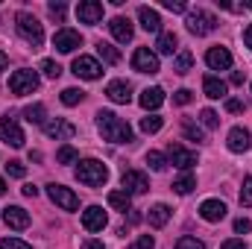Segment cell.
I'll use <instances>...</instances> for the list:
<instances>
[{
  "label": "cell",
  "instance_id": "cell-1",
  "mask_svg": "<svg viewBox=\"0 0 252 249\" xmlns=\"http://www.w3.org/2000/svg\"><path fill=\"white\" fill-rule=\"evenodd\" d=\"M97 126H100L103 138L112 141V144H129V141H132L129 124H124L115 112H100V115H97Z\"/></svg>",
  "mask_w": 252,
  "mask_h": 249
},
{
  "label": "cell",
  "instance_id": "cell-2",
  "mask_svg": "<svg viewBox=\"0 0 252 249\" xmlns=\"http://www.w3.org/2000/svg\"><path fill=\"white\" fill-rule=\"evenodd\" d=\"M76 179H79L82 185H88V187H100V185H106V179H109V167H106L103 161H97V158L79 161Z\"/></svg>",
  "mask_w": 252,
  "mask_h": 249
},
{
  "label": "cell",
  "instance_id": "cell-3",
  "mask_svg": "<svg viewBox=\"0 0 252 249\" xmlns=\"http://www.w3.org/2000/svg\"><path fill=\"white\" fill-rule=\"evenodd\" d=\"M15 21H18V32H21V38H24L27 44H32V50L44 44V30H41V24H38L35 15H30V12H18Z\"/></svg>",
  "mask_w": 252,
  "mask_h": 249
},
{
  "label": "cell",
  "instance_id": "cell-4",
  "mask_svg": "<svg viewBox=\"0 0 252 249\" xmlns=\"http://www.w3.org/2000/svg\"><path fill=\"white\" fill-rule=\"evenodd\" d=\"M38 85H41V79H38V73H35V70H15V73L9 76V91H12L15 97L32 94Z\"/></svg>",
  "mask_w": 252,
  "mask_h": 249
},
{
  "label": "cell",
  "instance_id": "cell-5",
  "mask_svg": "<svg viewBox=\"0 0 252 249\" xmlns=\"http://www.w3.org/2000/svg\"><path fill=\"white\" fill-rule=\"evenodd\" d=\"M188 30L193 35H208V32H214L217 30V18L211 15V12H205V9H193L188 12Z\"/></svg>",
  "mask_w": 252,
  "mask_h": 249
},
{
  "label": "cell",
  "instance_id": "cell-6",
  "mask_svg": "<svg viewBox=\"0 0 252 249\" xmlns=\"http://www.w3.org/2000/svg\"><path fill=\"white\" fill-rule=\"evenodd\" d=\"M47 193H50V199L59 205V208H64V211H76L79 208V199H76V193L70 190V187H64V185H47Z\"/></svg>",
  "mask_w": 252,
  "mask_h": 249
},
{
  "label": "cell",
  "instance_id": "cell-7",
  "mask_svg": "<svg viewBox=\"0 0 252 249\" xmlns=\"http://www.w3.org/2000/svg\"><path fill=\"white\" fill-rule=\"evenodd\" d=\"M132 67L138 73H158V56L150 47H138L135 56H132Z\"/></svg>",
  "mask_w": 252,
  "mask_h": 249
},
{
  "label": "cell",
  "instance_id": "cell-8",
  "mask_svg": "<svg viewBox=\"0 0 252 249\" xmlns=\"http://www.w3.org/2000/svg\"><path fill=\"white\" fill-rule=\"evenodd\" d=\"M0 138L9 144V147H24V132H21V126L15 118H0Z\"/></svg>",
  "mask_w": 252,
  "mask_h": 249
},
{
  "label": "cell",
  "instance_id": "cell-9",
  "mask_svg": "<svg viewBox=\"0 0 252 249\" xmlns=\"http://www.w3.org/2000/svg\"><path fill=\"white\" fill-rule=\"evenodd\" d=\"M73 73H76L79 79H100L103 67H100L97 59H91V56H76V59H73Z\"/></svg>",
  "mask_w": 252,
  "mask_h": 249
},
{
  "label": "cell",
  "instance_id": "cell-10",
  "mask_svg": "<svg viewBox=\"0 0 252 249\" xmlns=\"http://www.w3.org/2000/svg\"><path fill=\"white\" fill-rule=\"evenodd\" d=\"M79 44H82V35H79L76 30H59V32L53 35V47H56L59 53H73Z\"/></svg>",
  "mask_w": 252,
  "mask_h": 249
},
{
  "label": "cell",
  "instance_id": "cell-11",
  "mask_svg": "<svg viewBox=\"0 0 252 249\" xmlns=\"http://www.w3.org/2000/svg\"><path fill=\"white\" fill-rule=\"evenodd\" d=\"M121 185L124 190L132 196V193H147V187H150V179L144 176V173H138V170H124V176H121Z\"/></svg>",
  "mask_w": 252,
  "mask_h": 249
},
{
  "label": "cell",
  "instance_id": "cell-12",
  "mask_svg": "<svg viewBox=\"0 0 252 249\" xmlns=\"http://www.w3.org/2000/svg\"><path fill=\"white\" fill-rule=\"evenodd\" d=\"M167 156H170V161H173L176 167H182L185 173H188L190 167L196 164V153H190V150H185L182 144H170V147H167Z\"/></svg>",
  "mask_w": 252,
  "mask_h": 249
},
{
  "label": "cell",
  "instance_id": "cell-13",
  "mask_svg": "<svg viewBox=\"0 0 252 249\" xmlns=\"http://www.w3.org/2000/svg\"><path fill=\"white\" fill-rule=\"evenodd\" d=\"M76 18H79L82 24H97V21H103V3H97V0H82V3L76 6Z\"/></svg>",
  "mask_w": 252,
  "mask_h": 249
},
{
  "label": "cell",
  "instance_id": "cell-14",
  "mask_svg": "<svg viewBox=\"0 0 252 249\" xmlns=\"http://www.w3.org/2000/svg\"><path fill=\"white\" fill-rule=\"evenodd\" d=\"M44 135H47V138H56V141H67V138L76 135V126L62 121V118H56V121L44 124Z\"/></svg>",
  "mask_w": 252,
  "mask_h": 249
},
{
  "label": "cell",
  "instance_id": "cell-15",
  "mask_svg": "<svg viewBox=\"0 0 252 249\" xmlns=\"http://www.w3.org/2000/svg\"><path fill=\"white\" fill-rule=\"evenodd\" d=\"M3 223L9 229H27L30 226V214L21 205H9V208H3Z\"/></svg>",
  "mask_w": 252,
  "mask_h": 249
},
{
  "label": "cell",
  "instance_id": "cell-16",
  "mask_svg": "<svg viewBox=\"0 0 252 249\" xmlns=\"http://www.w3.org/2000/svg\"><path fill=\"white\" fill-rule=\"evenodd\" d=\"M82 226H85L88 232H103V229H106V211H103L100 205L85 208V214H82Z\"/></svg>",
  "mask_w": 252,
  "mask_h": 249
},
{
  "label": "cell",
  "instance_id": "cell-17",
  "mask_svg": "<svg viewBox=\"0 0 252 249\" xmlns=\"http://www.w3.org/2000/svg\"><path fill=\"white\" fill-rule=\"evenodd\" d=\"M205 62L211 70H229L232 67V53L226 50V47H211L208 53H205Z\"/></svg>",
  "mask_w": 252,
  "mask_h": 249
},
{
  "label": "cell",
  "instance_id": "cell-18",
  "mask_svg": "<svg viewBox=\"0 0 252 249\" xmlns=\"http://www.w3.org/2000/svg\"><path fill=\"white\" fill-rule=\"evenodd\" d=\"M250 147H252L250 129H244V126H235V129L229 132V150H232V153H247Z\"/></svg>",
  "mask_w": 252,
  "mask_h": 249
},
{
  "label": "cell",
  "instance_id": "cell-19",
  "mask_svg": "<svg viewBox=\"0 0 252 249\" xmlns=\"http://www.w3.org/2000/svg\"><path fill=\"white\" fill-rule=\"evenodd\" d=\"M199 217L208 220V223H220V220L226 217V205H223L220 199H205V202L199 205Z\"/></svg>",
  "mask_w": 252,
  "mask_h": 249
},
{
  "label": "cell",
  "instance_id": "cell-20",
  "mask_svg": "<svg viewBox=\"0 0 252 249\" xmlns=\"http://www.w3.org/2000/svg\"><path fill=\"white\" fill-rule=\"evenodd\" d=\"M106 97H109L112 103H129V100H132V85L124 82V79H115V82H109Z\"/></svg>",
  "mask_w": 252,
  "mask_h": 249
},
{
  "label": "cell",
  "instance_id": "cell-21",
  "mask_svg": "<svg viewBox=\"0 0 252 249\" xmlns=\"http://www.w3.org/2000/svg\"><path fill=\"white\" fill-rule=\"evenodd\" d=\"M109 30H112V35L121 41V44H126V41H132V24H129V18H124V15H118V18H112L109 21Z\"/></svg>",
  "mask_w": 252,
  "mask_h": 249
},
{
  "label": "cell",
  "instance_id": "cell-22",
  "mask_svg": "<svg viewBox=\"0 0 252 249\" xmlns=\"http://www.w3.org/2000/svg\"><path fill=\"white\" fill-rule=\"evenodd\" d=\"M138 21H141V27H144L147 32H158V30H161V18H158V12L150 9V6H141V9H138Z\"/></svg>",
  "mask_w": 252,
  "mask_h": 249
},
{
  "label": "cell",
  "instance_id": "cell-23",
  "mask_svg": "<svg viewBox=\"0 0 252 249\" xmlns=\"http://www.w3.org/2000/svg\"><path fill=\"white\" fill-rule=\"evenodd\" d=\"M161 103H164V91H161V88H144V91H141V109L156 112Z\"/></svg>",
  "mask_w": 252,
  "mask_h": 249
},
{
  "label": "cell",
  "instance_id": "cell-24",
  "mask_svg": "<svg viewBox=\"0 0 252 249\" xmlns=\"http://www.w3.org/2000/svg\"><path fill=\"white\" fill-rule=\"evenodd\" d=\"M202 91H205V97L220 100V97H226V82L217 79V76H205V79H202Z\"/></svg>",
  "mask_w": 252,
  "mask_h": 249
},
{
  "label": "cell",
  "instance_id": "cell-25",
  "mask_svg": "<svg viewBox=\"0 0 252 249\" xmlns=\"http://www.w3.org/2000/svg\"><path fill=\"white\" fill-rule=\"evenodd\" d=\"M170 214H173V211H170V208H167L164 202H158V205H153V208H150V214H147V220H150V226H156V229H161V226H164V223L170 220Z\"/></svg>",
  "mask_w": 252,
  "mask_h": 249
},
{
  "label": "cell",
  "instance_id": "cell-26",
  "mask_svg": "<svg viewBox=\"0 0 252 249\" xmlns=\"http://www.w3.org/2000/svg\"><path fill=\"white\" fill-rule=\"evenodd\" d=\"M176 44H179V38H176L173 32H161L158 41H156V47H158L161 56H173V53H176Z\"/></svg>",
  "mask_w": 252,
  "mask_h": 249
},
{
  "label": "cell",
  "instance_id": "cell-27",
  "mask_svg": "<svg viewBox=\"0 0 252 249\" xmlns=\"http://www.w3.org/2000/svg\"><path fill=\"white\" fill-rule=\"evenodd\" d=\"M109 205L118 208V211H132V196L126 190H112L109 193Z\"/></svg>",
  "mask_w": 252,
  "mask_h": 249
},
{
  "label": "cell",
  "instance_id": "cell-28",
  "mask_svg": "<svg viewBox=\"0 0 252 249\" xmlns=\"http://www.w3.org/2000/svg\"><path fill=\"white\" fill-rule=\"evenodd\" d=\"M97 53H100V59H103L106 64H118V62H121V53H118L112 44H106V41H100V44H97Z\"/></svg>",
  "mask_w": 252,
  "mask_h": 249
},
{
  "label": "cell",
  "instance_id": "cell-29",
  "mask_svg": "<svg viewBox=\"0 0 252 249\" xmlns=\"http://www.w3.org/2000/svg\"><path fill=\"white\" fill-rule=\"evenodd\" d=\"M161 126H164V121H161L158 115H147V118H141V132H147V135L158 132Z\"/></svg>",
  "mask_w": 252,
  "mask_h": 249
},
{
  "label": "cell",
  "instance_id": "cell-30",
  "mask_svg": "<svg viewBox=\"0 0 252 249\" xmlns=\"http://www.w3.org/2000/svg\"><path fill=\"white\" fill-rule=\"evenodd\" d=\"M193 187H196V179H193L190 173H182V176L173 182V190H176V193H190Z\"/></svg>",
  "mask_w": 252,
  "mask_h": 249
},
{
  "label": "cell",
  "instance_id": "cell-31",
  "mask_svg": "<svg viewBox=\"0 0 252 249\" xmlns=\"http://www.w3.org/2000/svg\"><path fill=\"white\" fill-rule=\"evenodd\" d=\"M24 118H27L30 124H44V106H41V103L27 106V109H24Z\"/></svg>",
  "mask_w": 252,
  "mask_h": 249
},
{
  "label": "cell",
  "instance_id": "cell-32",
  "mask_svg": "<svg viewBox=\"0 0 252 249\" xmlns=\"http://www.w3.org/2000/svg\"><path fill=\"white\" fill-rule=\"evenodd\" d=\"M182 129H185V135H188V141H196V144H202L205 141V135H202V129L193 124V121H182Z\"/></svg>",
  "mask_w": 252,
  "mask_h": 249
},
{
  "label": "cell",
  "instance_id": "cell-33",
  "mask_svg": "<svg viewBox=\"0 0 252 249\" xmlns=\"http://www.w3.org/2000/svg\"><path fill=\"white\" fill-rule=\"evenodd\" d=\"M190 64H193V56H190L188 50H182V53L176 56V64H173V70H176V73H188Z\"/></svg>",
  "mask_w": 252,
  "mask_h": 249
},
{
  "label": "cell",
  "instance_id": "cell-34",
  "mask_svg": "<svg viewBox=\"0 0 252 249\" xmlns=\"http://www.w3.org/2000/svg\"><path fill=\"white\" fill-rule=\"evenodd\" d=\"M82 97H85V94H82L79 88H64L62 91V103L64 106H76V103H82Z\"/></svg>",
  "mask_w": 252,
  "mask_h": 249
},
{
  "label": "cell",
  "instance_id": "cell-35",
  "mask_svg": "<svg viewBox=\"0 0 252 249\" xmlns=\"http://www.w3.org/2000/svg\"><path fill=\"white\" fill-rule=\"evenodd\" d=\"M147 164H150L156 173H161V170L167 167V164H164V156H161V153H156V150H153V153H147Z\"/></svg>",
  "mask_w": 252,
  "mask_h": 249
},
{
  "label": "cell",
  "instance_id": "cell-36",
  "mask_svg": "<svg viewBox=\"0 0 252 249\" xmlns=\"http://www.w3.org/2000/svg\"><path fill=\"white\" fill-rule=\"evenodd\" d=\"M56 161H59V164H73V161H76V150H73V147H67V144H64L62 150H59V153H56Z\"/></svg>",
  "mask_w": 252,
  "mask_h": 249
},
{
  "label": "cell",
  "instance_id": "cell-37",
  "mask_svg": "<svg viewBox=\"0 0 252 249\" xmlns=\"http://www.w3.org/2000/svg\"><path fill=\"white\" fill-rule=\"evenodd\" d=\"M176 249H205V247H202V241H196V238H190V235H182V238L176 241Z\"/></svg>",
  "mask_w": 252,
  "mask_h": 249
},
{
  "label": "cell",
  "instance_id": "cell-38",
  "mask_svg": "<svg viewBox=\"0 0 252 249\" xmlns=\"http://www.w3.org/2000/svg\"><path fill=\"white\" fill-rule=\"evenodd\" d=\"M41 70H44V76H50V79H59V73H62V67L53 62V59H44V62H41Z\"/></svg>",
  "mask_w": 252,
  "mask_h": 249
},
{
  "label": "cell",
  "instance_id": "cell-39",
  "mask_svg": "<svg viewBox=\"0 0 252 249\" xmlns=\"http://www.w3.org/2000/svg\"><path fill=\"white\" fill-rule=\"evenodd\" d=\"M199 118H202V124L208 126V129H217V126H220L217 112H211V109H202V115H199Z\"/></svg>",
  "mask_w": 252,
  "mask_h": 249
},
{
  "label": "cell",
  "instance_id": "cell-40",
  "mask_svg": "<svg viewBox=\"0 0 252 249\" xmlns=\"http://www.w3.org/2000/svg\"><path fill=\"white\" fill-rule=\"evenodd\" d=\"M6 173L15 176V179H24V176H27V167H24L21 161H9V164H6Z\"/></svg>",
  "mask_w": 252,
  "mask_h": 249
},
{
  "label": "cell",
  "instance_id": "cell-41",
  "mask_svg": "<svg viewBox=\"0 0 252 249\" xmlns=\"http://www.w3.org/2000/svg\"><path fill=\"white\" fill-rule=\"evenodd\" d=\"M241 205L252 208V176H250V179H244V190H241Z\"/></svg>",
  "mask_w": 252,
  "mask_h": 249
},
{
  "label": "cell",
  "instance_id": "cell-42",
  "mask_svg": "<svg viewBox=\"0 0 252 249\" xmlns=\"http://www.w3.org/2000/svg\"><path fill=\"white\" fill-rule=\"evenodd\" d=\"M190 100H193V94H190L188 88H179V91L173 94V103H176V106H188Z\"/></svg>",
  "mask_w": 252,
  "mask_h": 249
},
{
  "label": "cell",
  "instance_id": "cell-43",
  "mask_svg": "<svg viewBox=\"0 0 252 249\" xmlns=\"http://www.w3.org/2000/svg\"><path fill=\"white\" fill-rule=\"evenodd\" d=\"M0 249H32V247H30V244H24V241H18V238H3Z\"/></svg>",
  "mask_w": 252,
  "mask_h": 249
},
{
  "label": "cell",
  "instance_id": "cell-44",
  "mask_svg": "<svg viewBox=\"0 0 252 249\" xmlns=\"http://www.w3.org/2000/svg\"><path fill=\"white\" fill-rule=\"evenodd\" d=\"M50 18L62 24L64 21V3H50Z\"/></svg>",
  "mask_w": 252,
  "mask_h": 249
},
{
  "label": "cell",
  "instance_id": "cell-45",
  "mask_svg": "<svg viewBox=\"0 0 252 249\" xmlns=\"http://www.w3.org/2000/svg\"><path fill=\"white\" fill-rule=\"evenodd\" d=\"M250 229H252V223L247 217H238V220H235V232H238V235H247Z\"/></svg>",
  "mask_w": 252,
  "mask_h": 249
},
{
  "label": "cell",
  "instance_id": "cell-46",
  "mask_svg": "<svg viewBox=\"0 0 252 249\" xmlns=\"http://www.w3.org/2000/svg\"><path fill=\"white\" fill-rule=\"evenodd\" d=\"M161 6H164V9H170V12H185V9H188L182 0H164Z\"/></svg>",
  "mask_w": 252,
  "mask_h": 249
},
{
  "label": "cell",
  "instance_id": "cell-47",
  "mask_svg": "<svg viewBox=\"0 0 252 249\" xmlns=\"http://www.w3.org/2000/svg\"><path fill=\"white\" fill-rule=\"evenodd\" d=\"M156 247V241L150 238V235H144V238H138V244H135V249H153Z\"/></svg>",
  "mask_w": 252,
  "mask_h": 249
},
{
  "label": "cell",
  "instance_id": "cell-48",
  "mask_svg": "<svg viewBox=\"0 0 252 249\" xmlns=\"http://www.w3.org/2000/svg\"><path fill=\"white\" fill-rule=\"evenodd\" d=\"M223 249H250V247H247L244 241H235V238H232V241H226V244H223Z\"/></svg>",
  "mask_w": 252,
  "mask_h": 249
},
{
  "label": "cell",
  "instance_id": "cell-49",
  "mask_svg": "<svg viewBox=\"0 0 252 249\" xmlns=\"http://www.w3.org/2000/svg\"><path fill=\"white\" fill-rule=\"evenodd\" d=\"M226 109L229 112H244V103L241 100H226Z\"/></svg>",
  "mask_w": 252,
  "mask_h": 249
},
{
  "label": "cell",
  "instance_id": "cell-50",
  "mask_svg": "<svg viewBox=\"0 0 252 249\" xmlns=\"http://www.w3.org/2000/svg\"><path fill=\"white\" fill-rule=\"evenodd\" d=\"M244 79H247V73H241V70L232 73V85H244Z\"/></svg>",
  "mask_w": 252,
  "mask_h": 249
},
{
  "label": "cell",
  "instance_id": "cell-51",
  "mask_svg": "<svg viewBox=\"0 0 252 249\" xmlns=\"http://www.w3.org/2000/svg\"><path fill=\"white\" fill-rule=\"evenodd\" d=\"M82 249H106V247H103V241H85Z\"/></svg>",
  "mask_w": 252,
  "mask_h": 249
},
{
  "label": "cell",
  "instance_id": "cell-52",
  "mask_svg": "<svg viewBox=\"0 0 252 249\" xmlns=\"http://www.w3.org/2000/svg\"><path fill=\"white\" fill-rule=\"evenodd\" d=\"M244 44H247V47L252 50V24L247 27V30H244Z\"/></svg>",
  "mask_w": 252,
  "mask_h": 249
},
{
  "label": "cell",
  "instance_id": "cell-53",
  "mask_svg": "<svg viewBox=\"0 0 252 249\" xmlns=\"http://www.w3.org/2000/svg\"><path fill=\"white\" fill-rule=\"evenodd\" d=\"M24 196H38V187L35 185H24Z\"/></svg>",
  "mask_w": 252,
  "mask_h": 249
},
{
  "label": "cell",
  "instance_id": "cell-54",
  "mask_svg": "<svg viewBox=\"0 0 252 249\" xmlns=\"http://www.w3.org/2000/svg\"><path fill=\"white\" fill-rule=\"evenodd\" d=\"M6 67H9V59H6V53H3V50H0V73H3V70H6Z\"/></svg>",
  "mask_w": 252,
  "mask_h": 249
},
{
  "label": "cell",
  "instance_id": "cell-55",
  "mask_svg": "<svg viewBox=\"0 0 252 249\" xmlns=\"http://www.w3.org/2000/svg\"><path fill=\"white\" fill-rule=\"evenodd\" d=\"M0 193H6V182L3 179H0Z\"/></svg>",
  "mask_w": 252,
  "mask_h": 249
},
{
  "label": "cell",
  "instance_id": "cell-56",
  "mask_svg": "<svg viewBox=\"0 0 252 249\" xmlns=\"http://www.w3.org/2000/svg\"><path fill=\"white\" fill-rule=\"evenodd\" d=\"M247 6H250V9H252V3H247Z\"/></svg>",
  "mask_w": 252,
  "mask_h": 249
}]
</instances>
